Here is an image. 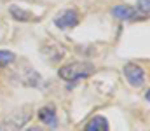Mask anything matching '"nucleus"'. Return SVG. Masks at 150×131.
<instances>
[{"instance_id": "obj_1", "label": "nucleus", "mask_w": 150, "mask_h": 131, "mask_svg": "<svg viewBox=\"0 0 150 131\" xmlns=\"http://www.w3.org/2000/svg\"><path fill=\"white\" fill-rule=\"evenodd\" d=\"M59 77L68 81V82H75L77 79L82 77H89L94 74V65L89 61H77V63H70L59 68Z\"/></svg>"}, {"instance_id": "obj_2", "label": "nucleus", "mask_w": 150, "mask_h": 131, "mask_svg": "<svg viewBox=\"0 0 150 131\" xmlns=\"http://www.w3.org/2000/svg\"><path fill=\"white\" fill-rule=\"evenodd\" d=\"M124 75L129 81V84H133L134 87L143 86V82H145V70L134 63H127L124 67Z\"/></svg>"}, {"instance_id": "obj_3", "label": "nucleus", "mask_w": 150, "mask_h": 131, "mask_svg": "<svg viewBox=\"0 0 150 131\" xmlns=\"http://www.w3.org/2000/svg\"><path fill=\"white\" fill-rule=\"evenodd\" d=\"M77 23H79V16H77V12H75L74 9L65 11L61 16H58L54 19V25L58 28H61V30H70V28L77 26Z\"/></svg>"}, {"instance_id": "obj_4", "label": "nucleus", "mask_w": 150, "mask_h": 131, "mask_svg": "<svg viewBox=\"0 0 150 131\" xmlns=\"http://www.w3.org/2000/svg\"><path fill=\"white\" fill-rule=\"evenodd\" d=\"M112 16L122 19V21H133V19H138L140 18L138 11L134 7H127V5H117V7H113Z\"/></svg>"}, {"instance_id": "obj_5", "label": "nucleus", "mask_w": 150, "mask_h": 131, "mask_svg": "<svg viewBox=\"0 0 150 131\" xmlns=\"http://www.w3.org/2000/svg\"><path fill=\"white\" fill-rule=\"evenodd\" d=\"M38 117H40V121H42L45 126H49L51 130H54V128L58 126V119H56V110H54V107H44V108H40V110H38Z\"/></svg>"}, {"instance_id": "obj_6", "label": "nucleus", "mask_w": 150, "mask_h": 131, "mask_svg": "<svg viewBox=\"0 0 150 131\" xmlns=\"http://www.w3.org/2000/svg\"><path fill=\"white\" fill-rule=\"evenodd\" d=\"M84 131H108V121L103 115H94L87 126L84 128Z\"/></svg>"}, {"instance_id": "obj_7", "label": "nucleus", "mask_w": 150, "mask_h": 131, "mask_svg": "<svg viewBox=\"0 0 150 131\" xmlns=\"http://www.w3.org/2000/svg\"><path fill=\"white\" fill-rule=\"evenodd\" d=\"M9 12H11V14H12V18H14V19H18V21H30V19H32V12L23 11L21 7H16V5H11Z\"/></svg>"}, {"instance_id": "obj_8", "label": "nucleus", "mask_w": 150, "mask_h": 131, "mask_svg": "<svg viewBox=\"0 0 150 131\" xmlns=\"http://www.w3.org/2000/svg\"><path fill=\"white\" fill-rule=\"evenodd\" d=\"M14 59H16L14 52H11V51H0V67H7Z\"/></svg>"}, {"instance_id": "obj_9", "label": "nucleus", "mask_w": 150, "mask_h": 131, "mask_svg": "<svg viewBox=\"0 0 150 131\" xmlns=\"http://www.w3.org/2000/svg\"><path fill=\"white\" fill-rule=\"evenodd\" d=\"M138 14H140V18H143V16H147L149 14V0H138Z\"/></svg>"}, {"instance_id": "obj_10", "label": "nucleus", "mask_w": 150, "mask_h": 131, "mask_svg": "<svg viewBox=\"0 0 150 131\" xmlns=\"http://www.w3.org/2000/svg\"><path fill=\"white\" fill-rule=\"evenodd\" d=\"M26 131H45L44 128H40V126H32V128H28Z\"/></svg>"}]
</instances>
